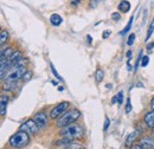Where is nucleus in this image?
I'll return each mask as SVG.
<instances>
[{"mask_svg":"<svg viewBox=\"0 0 154 149\" xmlns=\"http://www.w3.org/2000/svg\"><path fill=\"white\" fill-rule=\"evenodd\" d=\"M59 135L62 137H66V138H70V140H76V138H81L83 135H84V130L82 128V126L77 124V123H70L68 126H64L60 128L59 131Z\"/></svg>","mask_w":154,"mask_h":149,"instance_id":"nucleus-1","label":"nucleus"},{"mask_svg":"<svg viewBox=\"0 0 154 149\" xmlns=\"http://www.w3.org/2000/svg\"><path fill=\"white\" fill-rule=\"evenodd\" d=\"M30 140V134H27L26 131L19 130L10 137L8 144L12 148H25L26 146H29Z\"/></svg>","mask_w":154,"mask_h":149,"instance_id":"nucleus-2","label":"nucleus"},{"mask_svg":"<svg viewBox=\"0 0 154 149\" xmlns=\"http://www.w3.org/2000/svg\"><path fill=\"white\" fill-rule=\"evenodd\" d=\"M79 117H81V111L78 109H70L69 111H65L57 118V127L62 128L64 126L74 123Z\"/></svg>","mask_w":154,"mask_h":149,"instance_id":"nucleus-3","label":"nucleus"},{"mask_svg":"<svg viewBox=\"0 0 154 149\" xmlns=\"http://www.w3.org/2000/svg\"><path fill=\"white\" fill-rule=\"evenodd\" d=\"M26 66H21V65H16L13 64L11 68H8L6 76H5V81H16L18 82L20 78L23 77V74L26 72Z\"/></svg>","mask_w":154,"mask_h":149,"instance_id":"nucleus-4","label":"nucleus"},{"mask_svg":"<svg viewBox=\"0 0 154 149\" xmlns=\"http://www.w3.org/2000/svg\"><path fill=\"white\" fill-rule=\"evenodd\" d=\"M19 130L26 131L30 135H36V134H38L39 127L37 126V123L35 122V120H27L26 122H24L20 126Z\"/></svg>","mask_w":154,"mask_h":149,"instance_id":"nucleus-5","label":"nucleus"},{"mask_svg":"<svg viewBox=\"0 0 154 149\" xmlns=\"http://www.w3.org/2000/svg\"><path fill=\"white\" fill-rule=\"evenodd\" d=\"M70 107V103L69 102H60L59 104H57L52 110L50 112V117L52 120H57L60 115H63L64 112L68 110V108Z\"/></svg>","mask_w":154,"mask_h":149,"instance_id":"nucleus-6","label":"nucleus"},{"mask_svg":"<svg viewBox=\"0 0 154 149\" xmlns=\"http://www.w3.org/2000/svg\"><path fill=\"white\" fill-rule=\"evenodd\" d=\"M33 120H35V122L37 123V126L39 127V129H44V128L48 127L49 117H48V115H46L44 111L37 112V114L33 116Z\"/></svg>","mask_w":154,"mask_h":149,"instance_id":"nucleus-7","label":"nucleus"},{"mask_svg":"<svg viewBox=\"0 0 154 149\" xmlns=\"http://www.w3.org/2000/svg\"><path fill=\"white\" fill-rule=\"evenodd\" d=\"M143 122H145V124L149 129H153L154 130V109H152V111L147 112L143 116Z\"/></svg>","mask_w":154,"mask_h":149,"instance_id":"nucleus-8","label":"nucleus"},{"mask_svg":"<svg viewBox=\"0 0 154 149\" xmlns=\"http://www.w3.org/2000/svg\"><path fill=\"white\" fill-rule=\"evenodd\" d=\"M7 104H8V96H6V95L0 96V115L1 116H4L6 114Z\"/></svg>","mask_w":154,"mask_h":149,"instance_id":"nucleus-9","label":"nucleus"},{"mask_svg":"<svg viewBox=\"0 0 154 149\" xmlns=\"http://www.w3.org/2000/svg\"><path fill=\"white\" fill-rule=\"evenodd\" d=\"M139 135H140V132L137 130L133 131L132 134H129L128 136H127V138H126V147H131V146H133V143H134V141L139 137Z\"/></svg>","mask_w":154,"mask_h":149,"instance_id":"nucleus-10","label":"nucleus"},{"mask_svg":"<svg viewBox=\"0 0 154 149\" xmlns=\"http://www.w3.org/2000/svg\"><path fill=\"white\" fill-rule=\"evenodd\" d=\"M131 10V2L127 0H122L119 4V11H121L122 13H127Z\"/></svg>","mask_w":154,"mask_h":149,"instance_id":"nucleus-11","label":"nucleus"},{"mask_svg":"<svg viewBox=\"0 0 154 149\" xmlns=\"http://www.w3.org/2000/svg\"><path fill=\"white\" fill-rule=\"evenodd\" d=\"M16 87H17V82L16 81H5V83L2 85V90H10V91H12V90L16 89Z\"/></svg>","mask_w":154,"mask_h":149,"instance_id":"nucleus-12","label":"nucleus"},{"mask_svg":"<svg viewBox=\"0 0 154 149\" xmlns=\"http://www.w3.org/2000/svg\"><path fill=\"white\" fill-rule=\"evenodd\" d=\"M19 58H21V52L17 50V51H13V52H12V55L8 57L7 59H8L10 64H11V66H12V65H13V64L19 59Z\"/></svg>","mask_w":154,"mask_h":149,"instance_id":"nucleus-13","label":"nucleus"},{"mask_svg":"<svg viewBox=\"0 0 154 149\" xmlns=\"http://www.w3.org/2000/svg\"><path fill=\"white\" fill-rule=\"evenodd\" d=\"M50 23L54 25V26H59L62 23H63V18L57 14V13H55V14H52L51 17H50Z\"/></svg>","mask_w":154,"mask_h":149,"instance_id":"nucleus-14","label":"nucleus"},{"mask_svg":"<svg viewBox=\"0 0 154 149\" xmlns=\"http://www.w3.org/2000/svg\"><path fill=\"white\" fill-rule=\"evenodd\" d=\"M8 38H10V35H8V32L7 31H1L0 30V46H2V45H5L7 41H8Z\"/></svg>","mask_w":154,"mask_h":149,"instance_id":"nucleus-15","label":"nucleus"},{"mask_svg":"<svg viewBox=\"0 0 154 149\" xmlns=\"http://www.w3.org/2000/svg\"><path fill=\"white\" fill-rule=\"evenodd\" d=\"M153 32H154V17H153V19L151 20V23H149V26H148V30H147V36H146V41H148V40H149V38L152 37Z\"/></svg>","mask_w":154,"mask_h":149,"instance_id":"nucleus-16","label":"nucleus"},{"mask_svg":"<svg viewBox=\"0 0 154 149\" xmlns=\"http://www.w3.org/2000/svg\"><path fill=\"white\" fill-rule=\"evenodd\" d=\"M133 20H134V17H131V19H129V21H128V24H127V26L120 32V35L121 36H125V35H127L129 31H131V27H132V25H133Z\"/></svg>","mask_w":154,"mask_h":149,"instance_id":"nucleus-17","label":"nucleus"},{"mask_svg":"<svg viewBox=\"0 0 154 149\" xmlns=\"http://www.w3.org/2000/svg\"><path fill=\"white\" fill-rule=\"evenodd\" d=\"M64 148H68V149H83L84 146H82L81 143H74L72 141L69 142L66 146H64Z\"/></svg>","mask_w":154,"mask_h":149,"instance_id":"nucleus-18","label":"nucleus"},{"mask_svg":"<svg viewBox=\"0 0 154 149\" xmlns=\"http://www.w3.org/2000/svg\"><path fill=\"white\" fill-rule=\"evenodd\" d=\"M103 77H104V72H103V70L98 69L96 72H95V79H96V82L100 83V82L103 79Z\"/></svg>","mask_w":154,"mask_h":149,"instance_id":"nucleus-19","label":"nucleus"},{"mask_svg":"<svg viewBox=\"0 0 154 149\" xmlns=\"http://www.w3.org/2000/svg\"><path fill=\"white\" fill-rule=\"evenodd\" d=\"M50 68H51V71H52V74H54V76L57 78V79H59V81H63L62 79V77L58 74V72H57V70L55 69V66H54V64H50Z\"/></svg>","mask_w":154,"mask_h":149,"instance_id":"nucleus-20","label":"nucleus"},{"mask_svg":"<svg viewBox=\"0 0 154 149\" xmlns=\"http://www.w3.org/2000/svg\"><path fill=\"white\" fill-rule=\"evenodd\" d=\"M149 63V57H147V56H145V57H142L141 58V66H147V64Z\"/></svg>","mask_w":154,"mask_h":149,"instance_id":"nucleus-21","label":"nucleus"},{"mask_svg":"<svg viewBox=\"0 0 154 149\" xmlns=\"http://www.w3.org/2000/svg\"><path fill=\"white\" fill-rule=\"evenodd\" d=\"M116 99H117V103L119 104H122L123 103V93L120 91V93L116 95Z\"/></svg>","mask_w":154,"mask_h":149,"instance_id":"nucleus-22","label":"nucleus"},{"mask_svg":"<svg viewBox=\"0 0 154 149\" xmlns=\"http://www.w3.org/2000/svg\"><path fill=\"white\" fill-rule=\"evenodd\" d=\"M132 111V103H131V97L127 99V104H126V114H129Z\"/></svg>","mask_w":154,"mask_h":149,"instance_id":"nucleus-23","label":"nucleus"},{"mask_svg":"<svg viewBox=\"0 0 154 149\" xmlns=\"http://www.w3.org/2000/svg\"><path fill=\"white\" fill-rule=\"evenodd\" d=\"M31 77H32V72H31V71H29V70H26V72L23 74V77H21V78H23L24 81H29Z\"/></svg>","mask_w":154,"mask_h":149,"instance_id":"nucleus-24","label":"nucleus"},{"mask_svg":"<svg viewBox=\"0 0 154 149\" xmlns=\"http://www.w3.org/2000/svg\"><path fill=\"white\" fill-rule=\"evenodd\" d=\"M134 40H135V35L134 33H132L129 37H128V40H127V44L129 45V46H132L133 44H134Z\"/></svg>","mask_w":154,"mask_h":149,"instance_id":"nucleus-25","label":"nucleus"},{"mask_svg":"<svg viewBox=\"0 0 154 149\" xmlns=\"http://www.w3.org/2000/svg\"><path fill=\"white\" fill-rule=\"evenodd\" d=\"M109 124H110V121H109V118L107 117V118L104 120V126H103V130H104V131L108 130V128H109Z\"/></svg>","mask_w":154,"mask_h":149,"instance_id":"nucleus-26","label":"nucleus"},{"mask_svg":"<svg viewBox=\"0 0 154 149\" xmlns=\"http://www.w3.org/2000/svg\"><path fill=\"white\" fill-rule=\"evenodd\" d=\"M7 70H8V69H0V79L5 78V76H6V72H7Z\"/></svg>","mask_w":154,"mask_h":149,"instance_id":"nucleus-27","label":"nucleus"},{"mask_svg":"<svg viewBox=\"0 0 154 149\" xmlns=\"http://www.w3.org/2000/svg\"><path fill=\"white\" fill-rule=\"evenodd\" d=\"M120 18H121L120 13H117V12H114V13H112V19H113V20H120Z\"/></svg>","mask_w":154,"mask_h":149,"instance_id":"nucleus-28","label":"nucleus"},{"mask_svg":"<svg viewBox=\"0 0 154 149\" xmlns=\"http://www.w3.org/2000/svg\"><path fill=\"white\" fill-rule=\"evenodd\" d=\"M142 58V51H140V55H139V58H137V62H136V65H135V70H137V66L140 64V60Z\"/></svg>","mask_w":154,"mask_h":149,"instance_id":"nucleus-29","label":"nucleus"},{"mask_svg":"<svg viewBox=\"0 0 154 149\" xmlns=\"http://www.w3.org/2000/svg\"><path fill=\"white\" fill-rule=\"evenodd\" d=\"M98 2H100V0H91V1H90V4H91L90 7H96Z\"/></svg>","mask_w":154,"mask_h":149,"instance_id":"nucleus-30","label":"nucleus"},{"mask_svg":"<svg viewBox=\"0 0 154 149\" xmlns=\"http://www.w3.org/2000/svg\"><path fill=\"white\" fill-rule=\"evenodd\" d=\"M109 36H110V31H104V32H103V35H102V38H103V39H106V38H108Z\"/></svg>","mask_w":154,"mask_h":149,"instance_id":"nucleus-31","label":"nucleus"},{"mask_svg":"<svg viewBox=\"0 0 154 149\" xmlns=\"http://www.w3.org/2000/svg\"><path fill=\"white\" fill-rule=\"evenodd\" d=\"M154 47V43H151V44H147V50L148 51H151L152 49Z\"/></svg>","mask_w":154,"mask_h":149,"instance_id":"nucleus-32","label":"nucleus"},{"mask_svg":"<svg viewBox=\"0 0 154 149\" xmlns=\"http://www.w3.org/2000/svg\"><path fill=\"white\" fill-rule=\"evenodd\" d=\"M127 66H128V71H133V68H132V65H131L129 62H127Z\"/></svg>","mask_w":154,"mask_h":149,"instance_id":"nucleus-33","label":"nucleus"},{"mask_svg":"<svg viewBox=\"0 0 154 149\" xmlns=\"http://www.w3.org/2000/svg\"><path fill=\"white\" fill-rule=\"evenodd\" d=\"M151 108L154 109V97L152 98V101H151Z\"/></svg>","mask_w":154,"mask_h":149,"instance_id":"nucleus-34","label":"nucleus"},{"mask_svg":"<svg viewBox=\"0 0 154 149\" xmlns=\"http://www.w3.org/2000/svg\"><path fill=\"white\" fill-rule=\"evenodd\" d=\"M127 57H128V58L132 57V51H128V52H127Z\"/></svg>","mask_w":154,"mask_h":149,"instance_id":"nucleus-35","label":"nucleus"},{"mask_svg":"<svg viewBox=\"0 0 154 149\" xmlns=\"http://www.w3.org/2000/svg\"><path fill=\"white\" fill-rule=\"evenodd\" d=\"M79 1H81V0H72V2H74V4H78Z\"/></svg>","mask_w":154,"mask_h":149,"instance_id":"nucleus-36","label":"nucleus"},{"mask_svg":"<svg viewBox=\"0 0 154 149\" xmlns=\"http://www.w3.org/2000/svg\"><path fill=\"white\" fill-rule=\"evenodd\" d=\"M58 90H59V91H63V90H64V88H63V87H59V88H58Z\"/></svg>","mask_w":154,"mask_h":149,"instance_id":"nucleus-37","label":"nucleus"},{"mask_svg":"<svg viewBox=\"0 0 154 149\" xmlns=\"http://www.w3.org/2000/svg\"><path fill=\"white\" fill-rule=\"evenodd\" d=\"M0 30H1V27H0Z\"/></svg>","mask_w":154,"mask_h":149,"instance_id":"nucleus-38","label":"nucleus"}]
</instances>
